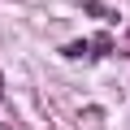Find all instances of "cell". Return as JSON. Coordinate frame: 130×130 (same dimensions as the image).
Wrapping results in <instances>:
<instances>
[{
  "mask_svg": "<svg viewBox=\"0 0 130 130\" xmlns=\"http://www.w3.org/2000/svg\"><path fill=\"white\" fill-rule=\"evenodd\" d=\"M87 48H91V56H104V52H108V35H95Z\"/></svg>",
  "mask_w": 130,
  "mask_h": 130,
  "instance_id": "obj_1",
  "label": "cell"
}]
</instances>
